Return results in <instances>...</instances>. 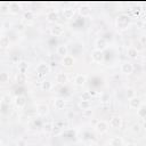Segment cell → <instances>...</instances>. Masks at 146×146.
I'll use <instances>...</instances> for the list:
<instances>
[{"mask_svg": "<svg viewBox=\"0 0 146 146\" xmlns=\"http://www.w3.org/2000/svg\"><path fill=\"white\" fill-rule=\"evenodd\" d=\"M110 125L112 128H114V129L121 128V125H122V119H121V116H117V115L112 116L111 120H110Z\"/></svg>", "mask_w": 146, "mask_h": 146, "instance_id": "obj_3", "label": "cell"}, {"mask_svg": "<svg viewBox=\"0 0 146 146\" xmlns=\"http://www.w3.org/2000/svg\"><path fill=\"white\" fill-rule=\"evenodd\" d=\"M86 80H87V76H86L84 74H78V75L74 78V83H75L78 87H82V86L84 84Z\"/></svg>", "mask_w": 146, "mask_h": 146, "instance_id": "obj_10", "label": "cell"}, {"mask_svg": "<svg viewBox=\"0 0 146 146\" xmlns=\"http://www.w3.org/2000/svg\"><path fill=\"white\" fill-rule=\"evenodd\" d=\"M81 100H84V102H89V100H90L89 94H88V92H84V94H83V96L81 97Z\"/></svg>", "mask_w": 146, "mask_h": 146, "instance_id": "obj_30", "label": "cell"}, {"mask_svg": "<svg viewBox=\"0 0 146 146\" xmlns=\"http://www.w3.org/2000/svg\"><path fill=\"white\" fill-rule=\"evenodd\" d=\"M90 146H97V144H92V145H90Z\"/></svg>", "mask_w": 146, "mask_h": 146, "instance_id": "obj_36", "label": "cell"}, {"mask_svg": "<svg viewBox=\"0 0 146 146\" xmlns=\"http://www.w3.org/2000/svg\"><path fill=\"white\" fill-rule=\"evenodd\" d=\"M127 54H128V56L130 58H136L138 56V51H137V49L135 47H129L127 49Z\"/></svg>", "mask_w": 146, "mask_h": 146, "instance_id": "obj_16", "label": "cell"}, {"mask_svg": "<svg viewBox=\"0 0 146 146\" xmlns=\"http://www.w3.org/2000/svg\"><path fill=\"white\" fill-rule=\"evenodd\" d=\"M2 26H3L5 29H10V26H11V23H10L9 21H5V22L2 23Z\"/></svg>", "mask_w": 146, "mask_h": 146, "instance_id": "obj_32", "label": "cell"}, {"mask_svg": "<svg viewBox=\"0 0 146 146\" xmlns=\"http://www.w3.org/2000/svg\"><path fill=\"white\" fill-rule=\"evenodd\" d=\"M127 146H137V145L133 144V143H129V144H127Z\"/></svg>", "mask_w": 146, "mask_h": 146, "instance_id": "obj_35", "label": "cell"}, {"mask_svg": "<svg viewBox=\"0 0 146 146\" xmlns=\"http://www.w3.org/2000/svg\"><path fill=\"white\" fill-rule=\"evenodd\" d=\"M74 62H75V59H74L73 56L66 55V56L63 57V59H62V65L65 66V67H70V66H72V65L74 64Z\"/></svg>", "mask_w": 146, "mask_h": 146, "instance_id": "obj_8", "label": "cell"}, {"mask_svg": "<svg viewBox=\"0 0 146 146\" xmlns=\"http://www.w3.org/2000/svg\"><path fill=\"white\" fill-rule=\"evenodd\" d=\"M23 17L25 18V19H33L34 18V13L32 11V10H27V11H25L24 13V15H23Z\"/></svg>", "mask_w": 146, "mask_h": 146, "instance_id": "obj_25", "label": "cell"}, {"mask_svg": "<svg viewBox=\"0 0 146 146\" xmlns=\"http://www.w3.org/2000/svg\"><path fill=\"white\" fill-rule=\"evenodd\" d=\"M49 71H50V67H49L47 64H40V65L36 67V72H38V74H39V76L46 75L47 73H49Z\"/></svg>", "mask_w": 146, "mask_h": 146, "instance_id": "obj_9", "label": "cell"}, {"mask_svg": "<svg viewBox=\"0 0 146 146\" xmlns=\"http://www.w3.org/2000/svg\"><path fill=\"white\" fill-rule=\"evenodd\" d=\"M43 130H44V132H47V133L52 132V130H54V124H52L51 122H47V123L43 125Z\"/></svg>", "mask_w": 146, "mask_h": 146, "instance_id": "obj_23", "label": "cell"}, {"mask_svg": "<svg viewBox=\"0 0 146 146\" xmlns=\"http://www.w3.org/2000/svg\"><path fill=\"white\" fill-rule=\"evenodd\" d=\"M56 52H57V55H59V56H62V57H65V56L67 55V52H68L67 46H66V44H59V46L57 47V49H56Z\"/></svg>", "mask_w": 146, "mask_h": 146, "instance_id": "obj_11", "label": "cell"}, {"mask_svg": "<svg viewBox=\"0 0 146 146\" xmlns=\"http://www.w3.org/2000/svg\"><path fill=\"white\" fill-rule=\"evenodd\" d=\"M91 114H92V110H91V108H87V110H83V111H82V115H83L84 117L91 116Z\"/></svg>", "mask_w": 146, "mask_h": 146, "instance_id": "obj_27", "label": "cell"}, {"mask_svg": "<svg viewBox=\"0 0 146 146\" xmlns=\"http://www.w3.org/2000/svg\"><path fill=\"white\" fill-rule=\"evenodd\" d=\"M58 19V14L55 11V10H51L47 14V21L48 22H51V23H55L56 21Z\"/></svg>", "mask_w": 146, "mask_h": 146, "instance_id": "obj_15", "label": "cell"}, {"mask_svg": "<svg viewBox=\"0 0 146 146\" xmlns=\"http://www.w3.org/2000/svg\"><path fill=\"white\" fill-rule=\"evenodd\" d=\"M36 113H38L39 115H41V116L47 115V114L49 113V106H48L47 104H44V103L38 104V105H36Z\"/></svg>", "mask_w": 146, "mask_h": 146, "instance_id": "obj_4", "label": "cell"}, {"mask_svg": "<svg viewBox=\"0 0 146 146\" xmlns=\"http://www.w3.org/2000/svg\"><path fill=\"white\" fill-rule=\"evenodd\" d=\"M141 105H143V104H141V100H140L139 97L133 96V97L129 98V107H130V108H132V110H138Z\"/></svg>", "mask_w": 146, "mask_h": 146, "instance_id": "obj_1", "label": "cell"}, {"mask_svg": "<svg viewBox=\"0 0 146 146\" xmlns=\"http://www.w3.org/2000/svg\"><path fill=\"white\" fill-rule=\"evenodd\" d=\"M108 123L106 122V121H99V122H97V124H96V130L99 132V133H105V132H107V130H108Z\"/></svg>", "mask_w": 146, "mask_h": 146, "instance_id": "obj_5", "label": "cell"}, {"mask_svg": "<svg viewBox=\"0 0 146 146\" xmlns=\"http://www.w3.org/2000/svg\"><path fill=\"white\" fill-rule=\"evenodd\" d=\"M121 72H122L123 74H125V75L131 74V73L133 72V65H132V63H130V62L123 63V64L121 65Z\"/></svg>", "mask_w": 146, "mask_h": 146, "instance_id": "obj_2", "label": "cell"}, {"mask_svg": "<svg viewBox=\"0 0 146 146\" xmlns=\"http://www.w3.org/2000/svg\"><path fill=\"white\" fill-rule=\"evenodd\" d=\"M1 100H3V103H5V104H7V105H8V104H9V103H10V97H9V96H8V95H5V96H3V97H2V99H1Z\"/></svg>", "mask_w": 146, "mask_h": 146, "instance_id": "obj_31", "label": "cell"}, {"mask_svg": "<svg viewBox=\"0 0 146 146\" xmlns=\"http://www.w3.org/2000/svg\"><path fill=\"white\" fill-rule=\"evenodd\" d=\"M80 14H81L83 17H88V16H90V14H91V9H90L89 7H87V6H82V7L80 8Z\"/></svg>", "mask_w": 146, "mask_h": 146, "instance_id": "obj_17", "label": "cell"}, {"mask_svg": "<svg viewBox=\"0 0 146 146\" xmlns=\"http://www.w3.org/2000/svg\"><path fill=\"white\" fill-rule=\"evenodd\" d=\"M64 17L67 18V19H71L73 16H74V9L72 8H67V9H64V13H63Z\"/></svg>", "mask_w": 146, "mask_h": 146, "instance_id": "obj_20", "label": "cell"}, {"mask_svg": "<svg viewBox=\"0 0 146 146\" xmlns=\"http://www.w3.org/2000/svg\"><path fill=\"white\" fill-rule=\"evenodd\" d=\"M67 81V74L65 73V72H59V73H57V75H56V82H58L59 84H63V83H65Z\"/></svg>", "mask_w": 146, "mask_h": 146, "instance_id": "obj_13", "label": "cell"}, {"mask_svg": "<svg viewBox=\"0 0 146 146\" xmlns=\"http://www.w3.org/2000/svg\"><path fill=\"white\" fill-rule=\"evenodd\" d=\"M65 105H66V103H65V100L63 98H57L54 102V107L56 110H63L65 107Z\"/></svg>", "mask_w": 146, "mask_h": 146, "instance_id": "obj_14", "label": "cell"}, {"mask_svg": "<svg viewBox=\"0 0 146 146\" xmlns=\"http://www.w3.org/2000/svg\"><path fill=\"white\" fill-rule=\"evenodd\" d=\"M132 131L133 132H139L140 131V125L139 124H133L132 125Z\"/></svg>", "mask_w": 146, "mask_h": 146, "instance_id": "obj_33", "label": "cell"}, {"mask_svg": "<svg viewBox=\"0 0 146 146\" xmlns=\"http://www.w3.org/2000/svg\"><path fill=\"white\" fill-rule=\"evenodd\" d=\"M105 48H106V41L104 39H98L96 41V49L103 51V49H105Z\"/></svg>", "mask_w": 146, "mask_h": 146, "instance_id": "obj_18", "label": "cell"}, {"mask_svg": "<svg viewBox=\"0 0 146 146\" xmlns=\"http://www.w3.org/2000/svg\"><path fill=\"white\" fill-rule=\"evenodd\" d=\"M1 104H2V100H1V99H0V106H1Z\"/></svg>", "mask_w": 146, "mask_h": 146, "instance_id": "obj_37", "label": "cell"}, {"mask_svg": "<svg viewBox=\"0 0 146 146\" xmlns=\"http://www.w3.org/2000/svg\"><path fill=\"white\" fill-rule=\"evenodd\" d=\"M144 110H145L144 105H141V106H140V108L138 110V115H139L141 119H144V117H145V114H144Z\"/></svg>", "mask_w": 146, "mask_h": 146, "instance_id": "obj_28", "label": "cell"}, {"mask_svg": "<svg viewBox=\"0 0 146 146\" xmlns=\"http://www.w3.org/2000/svg\"><path fill=\"white\" fill-rule=\"evenodd\" d=\"M139 41H140V44H141V46H145V43H146V38H145V35H141L140 39H139Z\"/></svg>", "mask_w": 146, "mask_h": 146, "instance_id": "obj_34", "label": "cell"}, {"mask_svg": "<svg viewBox=\"0 0 146 146\" xmlns=\"http://www.w3.org/2000/svg\"><path fill=\"white\" fill-rule=\"evenodd\" d=\"M8 81H9V75H8V73H6V72L0 73V82H1V83H7Z\"/></svg>", "mask_w": 146, "mask_h": 146, "instance_id": "obj_24", "label": "cell"}, {"mask_svg": "<svg viewBox=\"0 0 146 146\" xmlns=\"http://www.w3.org/2000/svg\"><path fill=\"white\" fill-rule=\"evenodd\" d=\"M127 95L129 96V98H131V97L136 96V95H135V91H133V89H131V88H129V89L127 90Z\"/></svg>", "mask_w": 146, "mask_h": 146, "instance_id": "obj_29", "label": "cell"}, {"mask_svg": "<svg viewBox=\"0 0 146 146\" xmlns=\"http://www.w3.org/2000/svg\"><path fill=\"white\" fill-rule=\"evenodd\" d=\"M25 104H26V98H25V96L21 95V96H17V97L15 98V105H16L17 107L22 108V107L25 106Z\"/></svg>", "mask_w": 146, "mask_h": 146, "instance_id": "obj_12", "label": "cell"}, {"mask_svg": "<svg viewBox=\"0 0 146 146\" xmlns=\"http://www.w3.org/2000/svg\"><path fill=\"white\" fill-rule=\"evenodd\" d=\"M79 106L82 108V111H83V110H87V108H90V102L81 100V102L79 103Z\"/></svg>", "mask_w": 146, "mask_h": 146, "instance_id": "obj_26", "label": "cell"}, {"mask_svg": "<svg viewBox=\"0 0 146 146\" xmlns=\"http://www.w3.org/2000/svg\"><path fill=\"white\" fill-rule=\"evenodd\" d=\"M50 32H51V34L55 35V36H60V35H63V33H64V27H63L60 24H55V25L50 29Z\"/></svg>", "mask_w": 146, "mask_h": 146, "instance_id": "obj_6", "label": "cell"}, {"mask_svg": "<svg viewBox=\"0 0 146 146\" xmlns=\"http://www.w3.org/2000/svg\"><path fill=\"white\" fill-rule=\"evenodd\" d=\"M40 88H41L43 91H49V90L52 88V83L49 82V81H42Z\"/></svg>", "mask_w": 146, "mask_h": 146, "instance_id": "obj_19", "label": "cell"}, {"mask_svg": "<svg viewBox=\"0 0 146 146\" xmlns=\"http://www.w3.org/2000/svg\"><path fill=\"white\" fill-rule=\"evenodd\" d=\"M91 58H92V62H95V63H100V62L103 60V51H102V50H98V49L92 50V52H91Z\"/></svg>", "mask_w": 146, "mask_h": 146, "instance_id": "obj_7", "label": "cell"}, {"mask_svg": "<svg viewBox=\"0 0 146 146\" xmlns=\"http://www.w3.org/2000/svg\"><path fill=\"white\" fill-rule=\"evenodd\" d=\"M10 41H9V38L8 36H1L0 38V47L1 48H7L9 46Z\"/></svg>", "mask_w": 146, "mask_h": 146, "instance_id": "obj_21", "label": "cell"}, {"mask_svg": "<svg viewBox=\"0 0 146 146\" xmlns=\"http://www.w3.org/2000/svg\"><path fill=\"white\" fill-rule=\"evenodd\" d=\"M122 143H123V140H122V138H120V137H113L112 140H111V144H112L113 146H121Z\"/></svg>", "mask_w": 146, "mask_h": 146, "instance_id": "obj_22", "label": "cell"}]
</instances>
